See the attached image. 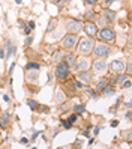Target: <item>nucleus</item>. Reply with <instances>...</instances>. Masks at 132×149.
Masks as SVG:
<instances>
[{
	"label": "nucleus",
	"instance_id": "21",
	"mask_svg": "<svg viewBox=\"0 0 132 149\" xmlns=\"http://www.w3.org/2000/svg\"><path fill=\"white\" fill-rule=\"evenodd\" d=\"M30 69H39V63H33V62H30V63H27L24 66V71H30Z\"/></svg>",
	"mask_w": 132,
	"mask_h": 149
},
{
	"label": "nucleus",
	"instance_id": "5",
	"mask_svg": "<svg viewBox=\"0 0 132 149\" xmlns=\"http://www.w3.org/2000/svg\"><path fill=\"white\" fill-rule=\"evenodd\" d=\"M68 75H69V66L65 62L59 63L57 68H56V77H57V80H66Z\"/></svg>",
	"mask_w": 132,
	"mask_h": 149
},
{
	"label": "nucleus",
	"instance_id": "30",
	"mask_svg": "<svg viewBox=\"0 0 132 149\" xmlns=\"http://www.w3.org/2000/svg\"><path fill=\"white\" fill-rule=\"evenodd\" d=\"M77 120H78V115H77V113H74V115L69 116V122H71V124H75Z\"/></svg>",
	"mask_w": 132,
	"mask_h": 149
},
{
	"label": "nucleus",
	"instance_id": "41",
	"mask_svg": "<svg viewBox=\"0 0 132 149\" xmlns=\"http://www.w3.org/2000/svg\"><path fill=\"white\" fill-rule=\"evenodd\" d=\"M125 118H126V120H131V111H129V110H128V113H126Z\"/></svg>",
	"mask_w": 132,
	"mask_h": 149
},
{
	"label": "nucleus",
	"instance_id": "28",
	"mask_svg": "<svg viewBox=\"0 0 132 149\" xmlns=\"http://www.w3.org/2000/svg\"><path fill=\"white\" fill-rule=\"evenodd\" d=\"M101 2H102V6L104 8H110L114 2H116V0H101Z\"/></svg>",
	"mask_w": 132,
	"mask_h": 149
},
{
	"label": "nucleus",
	"instance_id": "33",
	"mask_svg": "<svg viewBox=\"0 0 132 149\" xmlns=\"http://www.w3.org/2000/svg\"><path fill=\"white\" fill-rule=\"evenodd\" d=\"M86 5H90V6H95L96 3H98V0H84Z\"/></svg>",
	"mask_w": 132,
	"mask_h": 149
},
{
	"label": "nucleus",
	"instance_id": "7",
	"mask_svg": "<svg viewBox=\"0 0 132 149\" xmlns=\"http://www.w3.org/2000/svg\"><path fill=\"white\" fill-rule=\"evenodd\" d=\"M83 30L86 32V35H89L90 38H95L98 36V26L92 21H87L84 26H83Z\"/></svg>",
	"mask_w": 132,
	"mask_h": 149
},
{
	"label": "nucleus",
	"instance_id": "16",
	"mask_svg": "<svg viewBox=\"0 0 132 149\" xmlns=\"http://www.w3.org/2000/svg\"><path fill=\"white\" fill-rule=\"evenodd\" d=\"M65 63H66L69 68H74V66L77 65V59H75L72 54H69V56L65 57Z\"/></svg>",
	"mask_w": 132,
	"mask_h": 149
},
{
	"label": "nucleus",
	"instance_id": "3",
	"mask_svg": "<svg viewBox=\"0 0 132 149\" xmlns=\"http://www.w3.org/2000/svg\"><path fill=\"white\" fill-rule=\"evenodd\" d=\"M78 35L77 33H68L66 36L62 39V47H63L65 50H72L77 47V44H78Z\"/></svg>",
	"mask_w": 132,
	"mask_h": 149
},
{
	"label": "nucleus",
	"instance_id": "22",
	"mask_svg": "<svg viewBox=\"0 0 132 149\" xmlns=\"http://www.w3.org/2000/svg\"><path fill=\"white\" fill-rule=\"evenodd\" d=\"M84 18H86V20L96 18V12H95V11H86V12H84Z\"/></svg>",
	"mask_w": 132,
	"mask_h": 149
},
{
	"label": "nucleus",
	"instance_id": "34",
	"mask_svg": "<svg viewBox=\"0 0 132 149\" xmlns=\"http://www.w3.org/2000/svg\"><path fill=\"white\" fill-rule=\"evenodd\" d=\"M20 143H21V145H24V146H29V139H26V137H23V139L20 140Z\"/></svg>",
	"mask_w": 132,
	"mask_h": 149
},
{
	"label": "nucleus",
	"instance_id": "11",
	"mask_svg": "<svg viewBox=\"0 0 132 149\" xmlns=\"http://www.w3.org/2000/svg\"><path fill=\"white\" fill-rule=\"evenodd\" d=\"M89 60H87V59H81L80 60V63H78V65H75V71L77 72H83V71H86V69L87 68H89Z\"/></svg>",
	"mask_w": 132,
	"mask_h": 149
},
{
	"label": "nucleus",
	"instance_id": "18",
	"mask_svg": "<svg viewBox=\"0 0 132 149\" xmlns=\"http://www.w3.org/2000/svg\"><path fill=\"white\" fill-rule=\"evenodd\" d=\"M102 95L104 96H111V95H114V87L113 86H105V89L102 91Z\"/></svg>",
	"mask_w": 132,
	"mask_h": 149
},
{
	"label": "nucleus",
	"instance_id": "31",
	"mask_svg": "<svg viewBox=\"0 0 132 149\" xmlns=\"http://www.w3.org/2000/svg\"><path fill=\"white\" fill-rule=\"evenodd\" d=\"M131 83H132V81L129 80V78H126V80L123 81V86H122V87H123V89H129V87H131Z\"/></svg>",
	"mask_w": 132,
	"mask_h": 149
},
{
	"label": "nucleus",
	"instance_id": "37",
	"mask_svg": "<svg viewBox=\"0 0 132 149\" xmlns=\"http://www.w3.org/2000/svg\"><path fill=\"white\" fill-rule=\"evenodd\" d=\"M75 87H77V89H81V87H83V83H81V81H75Z\"/></svg>",
	"mask_w": 132,
	"mask_h": 149
},
{
	"label": "nucleus",
	"instance_id": "45",
	"mask_svg": "<svg viewBox=\"0 0 132 149\" xmlns=\"http://www.w3.org/2000/svg\"><path fill=\"white\" fill-rule=\"evenodd\" d=\"M48 2H51V3H56V5H57V3L60 2V0H48Z\"/></svg>",
	"mask_w": 132,
	"mask_h": 149
},
{
	"label": "nucleus",
	"instance_id": "8",
	"mask_svg": "<svg viewBox=\"0 0 132 149\" xmlns=\"http://www.w3.org/2000/svg\"><path fill=\"white\" fill-rule=\"evenodd\" d=\"M66 29L69 33H78L83 30V24L78 21V20H69L66 23Z\"/></svg>",
	"mask_w": 132,
	"mask_h": 149
},
{
	"label": "nucleus",
	"instance_id": "40",
	"mask_svg": "<svg viewBox=\"0 0 132 149\" xmlns=\"http://www.w3.org/2000/svg\"><path fill=\"white\" fill-rule=\"evenodd\" d=\"M30 32H32V30H30L29 27H26V29H24V33H26V35H27V36H29V35H30Z\"/></svg>",
	"mask_w": 132,
	"mask_h": 149
},
{
	"label": "nucleus",
	"instance_id": "42",
	"mask_svg": "<svg viewBox=\"0 0 132 149\" xmlns=\"http://www.w3.org/2000/svg\"><path fill=\"white\" fill-rule=\"evenodd\" d=\"M117 125H119L117 120H113V122H111V127H117Z\"/></svg>",
	"mask_w": 132,
	"mask_h": 149
},
{
	"label": "nucleus",
	"instance_id": "6",
	"mask_svg": "<svg viewBox=\"0 0 132 149\" xmlns=\"http://www.w3.org/2000/svg\"><path fill=\"white\" fill-rule=\"evenodd\" d=\"M110 71L114 72V74H120L125 71V62H123L122 59H116L113 60V62L110 63Z\"/></svg>",
	"mask_w": 132,
	"mask_h": 149
},
{
	"label": "nucleus",
	"instance_id": "36",
	"mask_svg": "<svg viewBox=\"0 0 132 149\" xmlns=\"http://www.w3.org/2000/svg\"><path fill=\"white\" fill-rule=\"evenodd\" d=\"M131 72H132V68H131V63H128V66H126V74L131 75Z\"/></svg>",
	"mask_w": 132,
	"mask_h": 149
},
{
	"label": "nucleus",
	"instance_id": "24",
	"mask_svg": "<svg viewBox=\"0 0 132 149\" xmlns=\"http://www.w3.org/2000/svg\"><path fill=\"white\" fill-rule=\"evenodd\" d=\"M84 111H86V107L83 106V104H78V106L74 107V113H77V115L78 113H84Z\"/></svg>",
	"mask_w": 132,
	"mask_h": 149
},
{
	"label": "nucleus",
	"instance_id": "23",
	"mask_svg": "<svg viewBox=\"0 0 132 149\" xmlns=\"http://www.w3.org/2000/svg\"><path fill=\"white\" fill-rule=\"evenodd\" d=\"M108 24H110V23H108L107 20H105L104 17H101V18H98V27H101V29H102V27H107Z\"/></svg>",
	"mask_w": 132,
	"mask_h": 149
},
{
	"label": "nucleus",
	"instance_id": "2",
	"mask_svg": "<svg viewBox=\"0 0 132 149\" xmlns=\"http://www.w3.org/2000/svg\"><path fill=\"white\" fill-rule=\"evenodd\" d=\"M98 36L101 38V41L107 42V44H114V41H116V32H114L113 27L107 26V27L101 29V32L98 33Z\"/></svg>",
	"mask_w": 132,
	"mask_h": 149
},
{
	"label": "nucleus",
	"instance_id": "1",
	"mask_svg": "<svg viewBox=\"0 0 132 149\" xmlns=\"http://www.w3.org/2000/svg\"><path fill=\"white\" fill-rule=\"evenodd\" d=\"M93 54L96 57H99V59H104V57H108L110 53H111V47H110V44L107 42H98L96 45H93Z\"/></svg>",
	"mask_w": 132,
	"mask_h": 149
},
{
	"label": "nucleus",
	"instance_id": "17",
	"mask_svg": "<svg viewBox=\"0 0 132 149\" xmlns=\"http://www.w3.org/2000/svg\"><path fill=\"white\" fill-rule=\"evenodd\" d=\"M5 48H8V50H9V51H8V59H9L12 54H15V51H17V48L12 45V44H11V41H6V47Z\"/></svg>",
	"mask_w": 132,
	"mask_h": 149
},
{
	"label": "nucleus",
	"instance_id": "46",
	"mask_svg": "<svg viewBox=\"0 0 132 149\" xmlns=\"http://www.w3.org/2000/svg\"><path fill=\"white\" fill-rule=\"evenodd\" d=\"M125 107L129 110V109H131V102H126V104H125Z\"/></svg>",
	"mask_w": 132,
	"mask_h": 149
},
{
	"label": "nucleus",
	"instance_id": "47",
	"mask_svg": "<svg viewBox=\"0 0 132 149\" xmlns=\"http://www.w3.org/2000/svg\"><path fill=\"white\" fill-rule=\"evenodd\" d=\"M2 142H3V139H2V136H0V145H2Z\"/></svg>",
	"mask_w": 132,
	"mask_h": 149
},
{
	"label": "nucleus",
	"instance_id": "13",
	"mask_svg": "<svg viewBox=\"0 0 132 149\" xmlns=\"http://www.w3.org/2000/svg\"><path fill=\"white\" fill-rule=\"evenodd\" d=\"M92 72H89V71H87V69H86V72L83 71V72H80V80H81V83H90L92 81Z\"/></svg>",
	"mask_w": 132,
	"mask_h": 149
},
{
	"label": "nucleus",
	"instance_id": "29",
	"mask_svg": "<svg viewBox=\"0 0 132 149\" xmlns=\"http://www.w3.org/2000/svg\"><path fill=\"white\" fill-rule=\"evenodd\" d=\"M60 124H62V127H63V128H66V130H69V128H71V122H69V120L62 119V120H60Z\"/></svg>",
	"mask_w": 132,
	"mask_h": 149
},
{
	"label": "nucleus",
	"instance_id": "15",
	"mask_svg": "<svg viewBox=\"0 0 132 149\" xmlns=\"http://www.w3.org/2000/svg\"><path fill=\"white\" fill-rule=\"evenodd\" d=\"M107 84H108V80H107V78H101V80L96 83V92H102Z\"/></svg>",
	"mask_w": 132,
	"mask_h": 149
},
{
	"label": "nucleus",
	"instance_id": "26",
	"mask_svg": "<svg viewBox=\"0 0 132 149\" xmlns=\"http://www.w3.org/2000/svg\"><path fill=\"white\" fill-rule=\"evenodd\" d=\"M56 26H57V21H56V20H51L50 24L47 26V32H53V30L56 29Z\"/></svg>",
	"mask_w": 132,
	"mask_h": 149
},
{
	"label": "nucleus",
	"instance_id": "38",
	"mask_svg": "<svg viewBox=\"0 0 132 149\" xmlns=\"http://www.w3.org/2000/svg\"><path fill=\"white\" fill-rule=\"evenodd\" d=\"M0 59H5V50L0 48Z\"/></svg>",
	"mask_w": 132,
	"mask_h": 149
},
{
	"label": "nucleus",
	"instance_id": "19",
	"mask_svg": "<svg viewBox=\"0 0 132 149\" xmlns=\"http://www.w3.org/2000/svg\"><path fill=\"white\" fill-rule=\"evenodd\" d=\"M65 100H66L65 93L62 92V91H57V92H56V101L60 104V102H65Z\"/></svg>",
	"mask_w": 132,
	"mask_h": 149
},
{
	"label": "nucleus",
	"instance_id": "14",
	"mask_svg": "<svg viewBox=\"0 0 132 149\" xmlns=\"http://www.w3.org/2000/svg\"><path fill=\"white\" fill-rule=\"evenodd\" d=\"M9 120H11V115L9 113H3L2 116H0V127H6L8 124H9Z\"/></svg>",
	"mask_w": 132,
	"mask_h": 149
},
{
	"label": "nucleus",
	"instance_id": "27",
	"mask_svg": "<svg viewBox=\"0 0 132 149\" xmlns=\"http://www.w3.org/2000/svg\"><path fill=\"white\" fill-rule=\"evenodd\" d=\"M126 78H128V75H125V74L120 72V75H117V78H116V83H117V84H122L123 81L126 80Z\"/></svg>",
	"mask_w": 132,
	"mask_h": 149
},
{
	"label": "nucleus",
	"instance_id": "39",
	"mask_svg": "<svg viewBox=\"0 0 132 149\" xmlns=\"http://www.w3.org/2000/svg\"><path fill=\"white\" fill-rule=\"evenodd\" d=\"M29 29H30V30L35 29V23H33V21H29Z\"/></svg>",
	"mask_w": 132,
	"mask_h": 149
},
{
	"label": "nucleus",
	"instance_id": "9",
	"mask_svg": "<svg viewBox=\"0 0 132 149\" xmlns=\"http://www.w3.org/2000/svg\"><path fill=\"white\" fill-rule=\"evenodd\" d=\"M102 17H104V18H105V20H107V21L111 24V23H114V21H116V18H117V14H116V11L110 9V8H104Z\"/></svg>",
	"mask_w": 132,
	"mask_h": 149
},
{
	"label": "nucleus",
	"instance_id": "12",
	"mask_svg": "<svg viewBox=\"0 0 132 149\" xmlns=\"http://www.w3.org/2000/svg\"><path fill=\"white\" fill-rule=\"evenodd\" d=\"M63 57H65V54H63V51H62V48H57V50L53 51V60H54L56 63H60Z\"/></svg>",
	"mask_w": 132,
	"mask_h": 149
},
{
	"label": "nucleus",
	"instance_id": "32",
	"mask_svg": "<svg viewBox=\"0 0 132 149\" xmlns=\"http://www.w3.org/2000/svg\"><path fill=\"white\" fill-rule=\"evenodd\" d=\"M32 42H33V38H32L30 35H29V38L24 41V45H26V47H29V45H32Z\"/></svg>",
	"mask_w": 132,
	"mask_h": 149
},
{
	"label": "nucleus",
	"instance_id": "35",
	"mask_svg": "<svg viewBox=\"0 0 132 149\" xmlns=\"http://www.w3.org/2000/svg\"><path fill=\"white\" fill-rule=\"evenodd\" d=\"M32 131H33V133H32V140H35L39 136V131H35V130H32Z\"/></svg>",
	"mask_w": 132,
	"mask_h": 149
},
{
	"label": "nucleus",
	"instance_id": "4",
	"mask_svg": "<svg viewBox=\"0 0 132 149\" xmlns=\"http://www.w3.org/2000/svg\"><path fill=\"white\" fill-rule=\"evenodd\" d=\"M78 51H80L81 54H90L92 53V50H93V45H95V42L92 38H87V39H81V41H78Z\"/></svg>",
	"mask_w": 132,
	"mask_h": 149
},
{
	"label": "nucleus",
	"instance_id": "44",
	"mask_svg": "<svg viewBox=\"0 0 132 149\" xmlns=\"http://www.w3.org/2000/svg\"><path fill=\"white\" fill-rule=\"evenodd\" d=\"M75 146H77V148L81 146V142H80V140H77V142H75Z\"/></svg>",
	"mask_w": 132,
	"mask_h": 149
},
{
	"label": "nucleus",
	"instance_id": "20",
	"mask_svg": "<svg viewBox=\"0 0 132 149\" xmlns=\"http://www.w3.org/2000/svg\"><path fill=\"white\" fill-rule=\"evenodd\" d=\"M84 92H86L87 95H89L92 100H98V95H96V92H95L93 89H90V87H86V89H84Z\"/></svg>",
	"mask_w": 132,
	"mask_h": 149
},
{
	"label": "nucleus",
	"instance_id": "25",
	"mask_svg": "<svg viewBox=\"0 0 132 149\" xmlns=\"http://www.w3.org/2000/svg\"><path fill=\"white\" fill-rule=\"evenodd\" d=\"M27 106H29L32 110H36V109L39 107V104H38L36 101H33V100H27Z\"/></svg>",
	"mask_w": 132,
	"mask_h": 149
},
{
	"label": "nucleus",
	"instance_id": "43",
	"mask_svg": "<svg viewBox=\"0 0 132 149\" xmlns=\"http://www.w3.org/2000/svg\"><path fill=\"white\" fill-rule=\"evenodd\" d=\"M14 68H15V63H12V65H11V68H9V74H12V71H14Z\"/></svg>",
	"mask_w": 132,
	"mask_h": 149
},
{
	"label": "nucleus",
	"instance_id": "10",
	"mask_svg": "<svg viewBox=\"0 0 132 149\" xmlns=\"http://www.w3.org/2000/svg\"><path fill=\"white\" fill-rule=\"evenodd\" d=\"M107 68H108V65H107L105 60H96V62L93 63V71L98 72V74L105 72V71H107Z\"/></svg>",
	"mask_w": 132,
	"mask_h": 149
},
{
	"label": "nucleus",
	"instance_id": "48",
	"mask_svg": "<svg viewBox=\"0 0 132 149\" xmlns=\"http://www.w3.org/2000/svg\"><path fill=\"white\" fill-rule=\"evenodd\" d=\"M63 2H66V3H68V2H71V0H63Z\"/></svg>",
	"mask_w": 132,
	"mask_h": 149
}]
</instances>
